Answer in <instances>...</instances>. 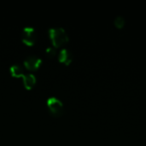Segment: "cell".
Returning a JSON list of instances; mask_svg holds the SVG:
<instances>
[{
	"label": "cell",
	"instance_id": "6da1fadb",
	"mask_svg": "<svg viewBox=\"0 0 146 146\" xmlns=\"http://www.w3.org/2000/svg\"><path fill=\"white\" fill-rule=\"evenodd\" d=\"M48 32L54 47H59L68 41V35L63 27H50Z\"/></svg>",
	"mask_w": 146,
	"mask_h": 146
},
{
	"label": "cell",
	"instance_id": "7a4b0ae2",
	"mask_svg": "<svg viewBox=\"0 0 146 146\" xmlns=\"http://www.w3.org/2000/svg\"><path fill=\"white\" fill-rule=\"evenodd\" d=\"M47 106L50 111L56 116H59L63 112V104L56 97H50L47 99Z\"/></svg>",
	"mask_w": 146,
	"mask_h": 146
},
{
	"label": "cell",
	"instance_id": "3957f363",
	"mask_svg": "<svg viewBox=\"0 0 146 146\" xmlns=\"http://www.w3.org/2000/svg\"><path fill=\"white\" fill-rule=\"evenodd\" d=\"M36 31L34 27H25L22 29L21 32V39L22 41L27 44V45H32L35 43L36 40Z\"/></svg>",
	"mask_w": 146,
	"mask_h": 146
},
{
	"label": "cell",
	"instance_id": "277c9868",
	"mask_svg": "<svg viewBox=\"0 0 146 146\" xmlns=\"http://www.w3.org/2000/svg\"><path fill=\"white\" fill-rule=\"evenodd\" d=\"M41 62H42L41 58L39 56H35V55H29V56H27L25 58L24 62H23L25 67L27 68L30 69V70L37 69L40 66Z\"/></svg>",
	"mask_w": 146,
	"mask_h": 146
},
{
	"label": "cell",
	"instance_id": "5b68a950",
	"mask_svg": "<svg viewBox=\"0 0 146 146\" xmlns=\"http://www.w3.org/2000/svg\"><path fill=\"white\" fill-rule=\"evenodd\" d=\"M58 59L61 62H63L65 64H69L73 60V55L69 50L63 48L59 52Z\"/></svg>",
	"mask_w": 146,
	"mask_h": 146
},
{
	"label": "cell",
	"instance_id": "8992f818",
	"mask_svg": "<svg viewBox=\"0 0 146 146\" xmlns=\"http://www.w3.org/2000/svg\"><path fill=\"white\" fill-rule=\"evenodd\" d=\"M22 78L24 86L27 89H31L36 83V77L33 74H24Z\"/></svg>",
	"mask_w": 146,
	"mask_h": 146
},
{
	"label": "cell",
	"instance_id": "52a82bcc",
	"mask_svg": "<svg viewBox=\"0 0 146 146\" xmlns=\"http://www.w3.org/2000/svg\"><path fill=\"white\" fill-rule=\"evenodd\" d=\"M10 74L15 76V77H22L24 75V71L23 68L21 65L19 64H14L9 68Z\"/></svg>",
	"mask_w": 146,
	"mask_h": 146
},
{
	"label": "cell",
	"instance_id": "ba28073f",
	"mask_svg": "<svg viewBox=\"0 0 146 146\" xmlns=\"http://www.w3.org/2000/svg\"><path fill=\"white\" fill-rule=\"evenodd\" d=\"M114 23H115V25L118 28H121V27H124V25H125L126 21H125V19H124V17H123V16H121V15H118V16H116V17L115 18Z\"/></svg>",
	"mask_w": 146,
	"mask_h": 146
},
{
	"label": "cell",
	"instance_id": "9c48e42d",
	"mask_svg": "<svg viewBox=\"0 0 146 146\" xmlns=\"http://www.w3.org/2000/svg\"><path fill=\"white\" fill-rule=\"evenodd\" d=\"M45 51H46V54L49 57H52L56 55V47H53V46L47 47Z\"/></svg>",
	"mask_w": 146,
	"mask_h": 146
}]
</instances>
